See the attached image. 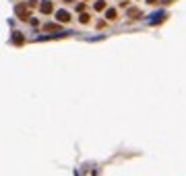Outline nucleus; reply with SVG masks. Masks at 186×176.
<instances>
[{
    "mask_svg": "<svg viewBox=\"0 0 186 176\" xmlns=\"http://www.w3.org/2000/svg\"><path fill=\"white\" fill-rule=\"evenodd\" d=\"M56 29H60V25H56V23H48V25H44V31H56Z\"/></svg>",
    "mask_w": 186,
    "mask_h": 176,
    "instance_id": "20e7f679",
    "label": "nucleus"
},
{
    "mask_svg": "<svg viewBox=\"0 0 186 176\" xmlns=\"http://www.w3.org/2000/svg\"><path fill=\"white\" fill-rule=\"evenodd\" d=\"M147 2H149V4H157V0H147Z\"/></svg>",
    "mask_w": 186,
    "mask_h": 176,
    "instance_id": "9d476101",
    "label": "nucleus"
},
{
    "mask_svg": "<svg viewBox=\"0 0 186 176\" xmlns=\"http://www.w3.org/2000/svg\"><path fill=\"white\" fill-rule=\"evenodd\" d=\"M17 12H19V15H21V17H27V11H25L23 6H19V8H17Z\"/></svg>",
    "mask_w": 186,
    "mask_h": 176,
    "instance_id": "6e6552de",
    "label": "nucleus"
},
{
    "mask_svg": "<svg viewBox=\"0 0 186 176\" xmlns=\"http://www.w3.org/2000/svg\"><path fill=\"white\" fill-rule=\"evenodd\" d=\"M105 8V2L104 0H97V2H95V11H104Z\"/></svg>",
    "mask_w": 186,
    "mask_h": 176,
    "instance_id": "39448f33",
    "label": "nucleus"
},
{
    "mask_svg": "<svg viewBox=\"0 0 186 176\" xmlns=\"http://www.w3.org/2000/svg\"><path fill=\"white\" fill-rule=\"evenodd\" d=\"M64 2H72V0H64Z\"/></svg>",
    "mask_w": 186,
    "mask_h": 176,
    "instance_id": "9b49d317",
    "label": "nucleus"
},
{
    "mask_svg": "<svg viewBox=\"0 0 186 176\" xmlns=\"http://www.w3.org/2000/svg\"><path fill=\"white\" fill-rule=\"evenodd\" d=\"M56 17H58V21H62V23H66V21L70 19V15L66 11H58V12H56Z\"/></svg>",
    "mask_w": 186,
    "mask_h": 176,
    "instance_id": "f03ea898",
    "label": "nucleus"
},
{
    "mask_svg": "<svg viewBox=\"0 0 186 176\" xmlns=\"http://www.w3.org/2000/svg\"><path fill=\"white\" fill-rule=\"evenodd\" d=\"M52 8H54V6H52V2H42V4H39V11L44 12V15H50Z\"/></svg>",
    "mask_w": 186,
    "mask_h": 176,
    "instance_id": "f257e3e1",
    "label": "nucleus"
},
{
    "mask_svg": "<svg viewBox=\"0 0 186 176\" xmlns=\"http://www.w3.org/2000/svg\"><path fill=\"white\" fill-rule=\"evenodd\" d=\"M81 23H89V15L83 12V15H81Z\"/></svg>",
    "mask_w": 186,
    "mask_h": 176,
    "instance_id": "1a4fd4ad",
    "label": "nucleus"
},
{
    "mask_svg": "<svg viewBox=\"0 0 186 176\" xmlns=\"http://www.w3.org/2000/svg\"><path fill=\"white\" fill-rule=\"evenodd\" d=\"M12 42H15V44H23V37H21V33H15Z\"/></svg>",
    "mask_w": 186,
    "mask_h": 176,
    "instance_id": "423d86ee",
    "label": "nucleus"
},
{
    "mask_svg": "<svg viewBox=\"0 0 186 176\" xmlns=\"http://www.w3.org/2000/svg\"><path fill=\"white\" fill-rule=\"evenodd\" d=\"M128 17H130V19H137V17H141V11L139 8H128Z\"/></svg>",
    "mask_w": 186,
    "mask_h": 176,
    "instance_id": "7ed1b4c3",
    "label": "nucleus"
},
{
    "mask_svg": "<svg viewBox=\"0 0 186 176\" xmlns=\"http://www.w3.org/2000/svg\"><path fill=\"white\" fill-rule=\"evenodd\" d=\"M105 17H108V19H116V11H114V8H110V11L105 12Z\"/></svg>",
    "mask_w": 186,
    "mask_h": 176,
    "instance_id": "0eeeda50",
    "label": "nucleus"
}]
</instances>
